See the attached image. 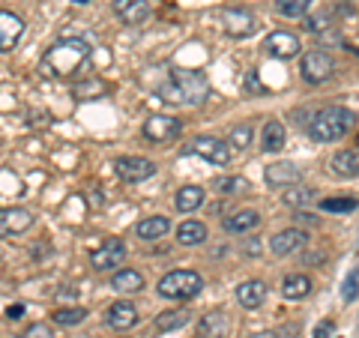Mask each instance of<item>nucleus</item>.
I'll list each match as a JSON object with an SVG mask.
<instances>
[{
    "instance_id": "f257e3e1",
    "label": "nucleus",
    "mask_w": 359,
    "mask_h": 338,
    "mask_svg": "<svg viewBox=\"0 0 359 338\" xmlns=\"http://www.w3.org/2000/svg\"><path fill=\"white\" fill-rule=\"evenodd\" d=\"M90 58H93L90 42L69 36V39L54 42L51 48L42 54L39 69L48 78H81V72L90 66Z\"/></svg>"
},
{
    "instance_id": "f03ea898",
    "label": "nucleus",
    "mask_w": 359,
    "mask_h": 338,
    "mask_svg": "<svg viewBox=\"0 0 359 338\" xmlns=\"http://www.w3.org/2000/svg\"><path fill=\"white\" fill-rule=\"evenodd\" d=\"M210 93L207 78L195 69H174L168 81L159 84V96L171 105H201Z\"/></svg>"
},
{
    "instance_id": "7ed1b4c3",
    "label": "nucleus",
    "mask_w": 359,
    "mask_h": 338,
    "mask_svg": "<svg viewBox=\"0 0 359 338\" xmlns=\"http://www.w3.org/2000/svg\"><path fill=\"white\" fill-rule=\"evenodd\" d=\"M353 123H356V114L351 108L327 105V108L314 111V117L309 120V135H311V141H318V144H332V141L344 138V135L353 129Z\"/></svg>"
},
{
    "instance_id": "20e7f679",
    "label": "nucleus",
    "mask_w": 359,
    "mask_h": 338,
    "mask_svg": "<svg viewBox=\"0 0 359 338\" xmlns=\"http://www.w3.org/2000/svg\"><path fill=\"white\" fill-rule=\"evenodd\" d=\"M204 290V276L195 269H171L162 281H159V297L165 299H195Z\"/></svg>"
},
{
    "instance_id": "39448f33",
    "label": "nucleus",
    "mask_w": 359,
    "mask_h": 338,
    "mask_svg": "<svg viewBox=\"0 0 359 338\" xmlns=\"http://www.w3.org/2000/svg\"><path fill=\"white\" fill-rule=\"evenodd\" d=\"M299 72H302V81H306V84H323V81H330V78H332V72H335V60H332V54H330V51L311 48V51L302 54Z\"/></svg>"
},
{
    "instance_id": "423d86ee",
    "label": "nucleus",
    "mask_w": 359,
    "mask_h": 338,
    "mask_svg": "<svg viewBox=\"0 0 359 338\" xmlns=\"http://www.w3.org/2000/svg\"><path fill=\"white\" fill-rule=\"evenodd\" d=\"M114 171L123 183H144V180H150L156 174V162L144 159V156H120L114 162Z\"/></svg>"
},
{
    "instance_id": "0eeeda50",
    "label": "nucleus",
    "mask_w": 359,
    "mask_h": 338,
    "mask_svg": "<svg viewBox=\"0 0 359 338\" xmlns=\"http://www.w3.org/2000/svg\"><path fill=\"white\" fill-rule=\"evenodd\" d=\"M222 25H224V33L228 36H252V33L257 30V18L252 9H243V6H231V9H224L222 13Z\"/></svg>"
},
{
    "instance_id": "6e6552de",
    "label": "nucleus",
    "mask_w": 359,
    "mask_h": 338,
    "mask_svg": "<svg viewBox=\"0 0 359 338\" xmlns=\"http://www.w3.org/2000/svg\"><path fill=\"white\" fill-rule=\"evenodd\" d=\"M180 132H183V123L171 114H153L147 123H144V138L156 141V144L174 141V138H180Z\"/></svg>"
},
{
    "instance_id": "1a4fd4ad",
    "label": "nucleus",
    "mask_w": 359,
    "mask_h": 338,
    "mask_svg": "<svg viewBox=\"0 0 359 338\" xmlns=\"http://www.w3.org/2000/svg\"><path fill=\"white\" fill-rule=\"evenodd\" d=\"M264 51L269 54V58L290 60V58H297V54L302 51V45H299V39L294 36V33H287V30H273V33H269V36L264 39Z\"/></svg>"
},
{
    "instance_id": "9d476101",
    "label": "nucleus",
    "mask_w": 359,
    "mask_h": 338,
    "mask_svg": "<svg viewBox=\"0 0 359 338\" xmlns=\"http://www.w3.org/2000/svg\"><path fill=\"white\" fill-rule=\"evenodd\" d=\"M192 150L201 156V159H207L212 165H228L231 162V147L228 141L222 138H212V135H201V138L192 141Z\"/></svg>"
},
{
    "instance_id": "9b49d317",
    "label": "nucleus",
    "mask_w": 359,
    "mask_h": 338,
    "mask_svg": "<svg viewBox=\"0 0 359 338\" xmlns=\"http://www.w3.org/2000/svg\"><path fill=\"white\" fill-rule=\"evenodd\" d=\"M306 243H309V234L302 228H285V231H278L273 240H269V252H273L276 257H287V255L299 252Z\"/></svg>"
},
{
    "instance_id": "f8f14e48",
    "label": "nucleus",
    "mask_w": 359,
    "mask_h": 338,
    "mask_svg": "<svg viewBox=\"0 0 359 338\" xmlns=\"http://www.w3.org/2000/svg\"><path fill=\"white\" fill-rule=\"evenodd\" d=\"M30 224H33L30 210H25V207H4L0 210V240H4V236H15V234L30 231Z\"/></svg>"
},
{
    "instance_id": "ddd939ff",
    "label": "nucleus",
    "mask_w": 359,
    "mask_h": 338,
    "mask_svg": "<svg viewBox=\"0 0 359 338\" xmlns=\"http://www.w3.org/2000/svg\"><path fill=\"white\" fill-rule=\"evenodd\" d=\"M123 261H126V243L123 240H105L93 255H90L93 269H111V266H120Z\"/></svg>"
},
{
    "instance_id": "4468645a",
    "label": "nucleus",
    "mask_w": 359,
    "mask_h": 338,
    "mask_svg": "<svg viewBox=\"0 0 359 338\" xmlns=\"http://www.w3.org/2000/svg\"><path fill=\"white\" fill-rule=\"evenodd\" d=\"M21 36H25V21H21L15 13L0 9V54L13 51L21 42Z\"/></svg>"
},
{
    "instance_id": "2eb2a0df",
    "label": "nucleus",
    "mask_w": 359,
    "mask_h": 338,
    "mask_svg": "<svg viewBox=\"0 0 359 338\" xmlns=\"http://www.w3.org/2000/svg\"><path fill=\"white\" fill-rule=\"evenodd\" d=\"M105 323L111 326V330H117V332H126V330H132V326L138 323V309H135L132 302H126V299L111 302L108 311H105Z\"/></svg>"
},
{
    "instance_id": "dca6fc26",
    "label": "nucleus",
    "mask_w": 359,
    "mask_h": 338,
    "mask_svg": "<svg viewBox=\"0 0 359 338\" xmlns=\"http://www.w3.org/2000/svg\"><path fill=\"white\" fill-rule=\"evenodd\" d=\"M114 13L123 25L135 27V25H144V21L150 18L153 6H150V0H114Z\"/></svg>"
},
{
    "instance_id": "f3484780",
    "label": "nucleus",
    "mask_w": 359,
    "mask_h": 338,
    "mask_svg": "<svg viewBox=\"0 0 359 338\" xmlns=\"http://www.w3.org/2000/svg\"><path fill=\"white\" fill-rule=\"evenodd\" d=\"M266 183L273 186V189H287V186H297L299 180H302V171L294 165V162H276V165H269L266 171Z\"/></svg>"
},
{
    "instance_id": "a211bd4d",
    "label": "nucleus",
    "mask_w": 359,
    "mask_h": 338,
    "mask_svg": "<svg viewBox=\"0 0 359 338\" xmlns=\"http://www.w3.org/2000/svg\"><path fill=\"white\" fill-rule=\"evenodd\" d=\"M237 302L243 309H249V311L261 309L266 302V285H264V281H257V278L240 281V285H237Z\"/></svg>"
},
{
    "instance_id": "6ab92c4d",
    "label": "nucleus",
    "mask_w": 359,
    "mask_h": 338,
    "mask_svg": "<svg viewBox=\"0 0 359 338\" xmlns=\"http://www.w3.org/2000/svg\"><path fill=\"white\" fill-rule=\"evenodd\" d=\"M330 171L341 180H351V177H359V147H347V150H339L330 159Z\"/></svg>"
},
{
    "instance_id": "aec40b11",
    "label": "nucleus",
    "mask_w": 359,
    "mask_h": 338,
    "mask_svg": "<svg viewBox=\"0 0 359 338\" xmlns=\"http://www.w3.org/2000/svg\"><path fill=\"white\" fill-rule=\"evenodd\" d=\"M198 332H201V338H224L231 332V318L224 311H210L201 318Z\"/></svg>"
},
{
    "instance_id": "412c9836",
    "label": "nucleus",
    "mask_w": 359,
    "mask_h": 338,
    "mask_svg": "<svg viewBox=\"0 0 359 338\" xmlns=\"http://www.w3.org/2000/svg\"><path fill=\"white\" fill-rule=\"evenodd\" d=\"M108 93V84L102 81L99 75H81L78 81L72 84V96L78 102H87V99H99Z\"/></svg>"
},
{
    "instance_id": "4be33fe9",
    "label": "nucleus",
    "mask_w": 359,
    "mask_h": 338,
    "mask_svg": "<svg viewBox=\"0 0 359 338\" xmlns=\"http://www.w3.org/2000/svg\"><path fill=\"white\" fill-rule=\"evenodd\" d=\"M285 141H287L285 123L266 120V123H264V132H261V150H266V153H278V150H285Z\"/></svg>"
},
{
    "instance_id": "5701e85b",
    "label": "nucleus",
    "mask_w": 359,
    "mask_h": 338,
    "mask_svg": "<svg viewBox=\"0 0 359 338\" xmlns=\"http://www.w3.org/2000/svg\"><path fill=\"white\" fill-rule=\"evenodd\" d=\"M257 224H261V212H255V210H240V212H233V216H228L222 222V228L228 231V234H249L255 231Z\"/></svg>"
},
{
    "instance_id": "b1692460",
    "label": "nucleus",
    "mask_w": 359,
    "mask_h": 338,
    "mask_svg": "<svg viewBox=\"0 0 359 338\" xmlns=\"http://www.w3.org/2000/svg\"><path fill=\"white\" fill-rule=\"evenodd\" d=\"M189 318H192V311H186V309H168L162 314H156V320H153V332L156 335H162V332H171V330H180V326H186Z\"/></svg>"
},
{
    "instance_id": "393cba45",
    "label": "nucleus",
    "mask_w": 359,
    "mask_h": 338,
    "mask_svg": "<svg viewBox=\"0 0 359 338\" xmlns=\"http://www.w3.org/2000/svg\"><path fill=\"white\" fill-rule=\"evenodd\" d=\"M168 231H171V222H168L165 216H147V219H141L138 224H135V234H138L141 240H147V243L162 240Z\"/></svg>"
},
{
    "instance_id": "a878e982",
    "label": "nucleus",
    "mask_w": 359,
    "mask_h": 338,
    "mask_svg": "<svg viewBox=\"0 0 359 338\" xmlns=\"http://www.w3.org/2000/svg\"><path fill=\"white\" fill-rule=\"evenodd\" d=\"M309 294H311V278L309 276H299V273L285 276V281H282V297L285 299L297 302V299H306Z\"/></svg>"
},
{
    "instance_id": "bb28decb",
    "label": "nucleus",
    "mask_w": 359,
    "mask_h": 338,
    "mask_svg": "<svg viewBox=\"0 0 359 338\" xmlns=\"http://www.w3.org/2000/svg\"><path fill=\"white\" fill-rule=\"evenodd\" d=\"M111 288L117 294H138V290H144V276L138 269H120V273L111 276Z\"/></svg>"
},
{
    "instance_id": "cd10ccee",
    "label": "nucleus",
    "mask_w": 359,
    "mask_h": 338,
    "mask_svg": "<svg viewBox=\"0 0 359 338\" xmlns=\"http://www.w3.org/2000/svg\"><path fill=\"white\" fill-rule=\"evenodd\" d=\"M177 243L180 245H201V243H207V224L195 222V219L183 222L177 228Z\"/></svg>"
},
{
    "instance_id": "c85d7f7f",
    "label": "nucleus",
    "mask_w": 359,
    "mask_h": 338,
    "mask_svg": "<svg viewBox=\"0 0 359 338\" xmlns=\"http://www.w3.org/2000/svg\"><path fill=\"white\" fill-rule=\"evenodd\" d=\"M212 189H216L219 195H224V198H233V195H249V191H252V183H249L245 177L228 174V177H219L216 183H212Z\"/></svg>"
},
{
    "instance_id": "c756f323",
    "label": "nucleus",
    "mask_w": 359,
    "mask_h": 338,
    "mask_svg": "<svg viewBox=\"0 0 359 338\" xmlns=\"http://www.w3.org/2000/svg\"><path fill=\"white\" fill-rule=\"evenodd\" d=\"M204 189L201 186H183L177 191V198H174V207L180 210V212H195L201 204H204Z\"/></svg>"
},
{
    "instance_id": "7c9ffc66",
    "label": "nucleus",
    "mask_w": 359,
    "mask_h": 338,
    "mask_svg": "<svg viewBox=\"0 0 359 338\" xmlns=\"http://www.w3.org/2000/svg\"><path fill=\"white\" fill-rule=\"evenodd\" d=\"M314 195H318V191H314L311 186H287L285 189V195H282V201L287 207H294V210H302V207H309V204H314Z\"/></svg>"
},
{
    "instance_id": "2f4dec72",
    "label": "nucleus",
    "mask_w": 359,
    "mask_h": 338,
    "mask_svg": "<svg viewBox=\"0 0 359 338\" xmlns=\"http://www.w3.org/2000/svg\"><path fill=\"white\" fill-rule=\"evenodd\" d=\"M252 141H255L252 123H233V126L228 129V147H233V150H249Z\"/></svg>"
},
{
    "instance_id": "473e14b6",
    "label": "nucleus",
    "mask_w": 359,
    "mask_h": 338,
    "mask_svg": "<svg viewBox=\"0 0 359 338\" xmlns=\"http://www.w3.org/2000/svg\"><path fill=\"white\" fill-rule=\"evenodd\" d=\"M51 318H54V323H60V326H75V323H84L87 309H81V306H60Z\"/></svg>"
},
{
    "instance_id": "72a5a7b5",
    "label": "nucleus",
    "mask_w": 359,
    "mask_h": 338,
    "mask_svg": "<svg viewBox=\"0 0 359 338\" xmlns=\"http://www.w3.org/2000/svg\"><path fill=\"white\" fill-rule=\"evenodd\" d=\"M311 9V0H276V13L285 18H302Z\"/></svg>"
},
{
    "instance_id": "f704fd0d",
    "label": "nucleus",
    "mask_w": 359,
    "mask_h": 338,
    "mask_svg": "<svg viewBox=\"0 0 359 338\" xmlns=\"http://www.w3.org/2000/svg\"><path fill=\"white\" fill-rule=\"evenodd\" d=\"M356 207H359V201L356 198H347V195H341V198H323L320 201V210L323 212H351Z\"/></svg>"
},
{
    "instance_id": "c9c22d12",
    "label": "nucleus",
    "mask_w": 359,
    "mask_h": 338,
    "mask_svg": "<svg viewBox=\"0 0 359 338\" xmlns=\"http://www.w3.org/2000/svg\"><path fill=\"white\" fill-rule=\"evenodd\" d=\"M341 297H344V302H353V299L359 297V266H356V269H351V276L344 278Z\"/></svg>"
},
{
    "instance_id": "e433bc0d",
    "label": "nucleus",
    "mask_w": 359,
    "mask_h": 338,
    "mask_svg": "<svg viewBox=\"0 0 359 338\" xmlns=\"http://www.w3.org/2000/svg\"><path fill=\"white\" fill-rule=\"evenodd\" d=\"M330 27H332V13H318V15L306 18V30H311V33H323Z\"/></svg>"
},
{
    "instance_id": "4c0bfd02",
    "label": "nucleus",
    "mask_w": 359,
    "mask_h": 338,
    "mask_svg": "<svg viewBox=\"0 0 359 338\" xmlns=\"http://www.w3.org/2000/svg\"><path fill=\"white\" fill-rule=\"evenodd\" d=\"M243 87H245V93H252V96H264L266 93V84L261 81V75L257 72H249L243 78Z\"/></svg>"
},
{
    "instance_id": "58836bf2",
    "label": "nucleus",
    "mask_w": 359,
    "mask_h": 338,
    "mask_svg": "<svg viewBox=\"0 0 359 338\" xmlns=\"http://www.w3.org/2000/svg\"><path fill=\"white\" fill-rule=\"evenodd\" d=\"M18 338H54V330L48 323H30Z\"/></svg>"
},
{
    "instance_id": "ea45409f",
    "label": "nucleus",
    "mask_w": 359,
    "mask_h": 338,
    "mask_svg": "<svg viewBox=\"0 0 359 338\" xmlns=\"http://www.w3.org/2000/svg\"><path fill=\"white\" fill-rule=\"evenodd\" d=\"M297 222H302V224H318L320 219L318 216H311V212H302V210H297V216H294Z\"/></svg>"
},
{
    "instance_id": "a19ab883",
    "label": "nucleus",
    "mask_w": 359,
    "mask_h": 338,
    "mask_svg": "<svg viewBox=\"0 0 359 338\" xmlns=\"http://www.w3.org/2000/svg\"><path fill=\"white\" fill-rule=\"evenodd\" d=\"M6 318L9 320H21V318H25V306H9L6 309Z\"/></svg>"
},
{
    "instance_id": "79ce46f5",
    "label": "nucleus",
    "mask_w": 359,
    "mask_h": 338,
    "mask_svg": "<svg viewBox=\"0 0 359 338\" xmlns=\"http://www.w3.org/2000/svg\"><path fill=\"white\" fill-rule=\"evenodd\" d=\"M330 332H332V323L327 320V323H318V330H314V338H330Z\"/></svg>"
},
{
    "instance_id": "37998d69",
    "label": "nucleus",
    "mask_w": 359,
    "mask_h": 338,
    "mask_svg": "<svg viewBox=\"0 0 359 338\" xmlns=\"http://www.w3.org/2000/svg\"><path fill=\"white\" fill-rule=\"evenodd\" d=\"M249 338H278L276 332H255V335H249Z\"/></svg>"
},
{
    "instance_id": "c03bdc74",
    "label": "nucleus",
    "mask_w": 359,
    "mask_h": 338,
    "mask_svg": "<svg viewBox=\"0 0 359 338\" xmlns=\"http://www.w3.org/2000/svg\"><path fill=\"white\" fill-rule=\"evenodd\" d=\"M356 147H359V135H356Z\"/></svg>"
}]
</instances>
